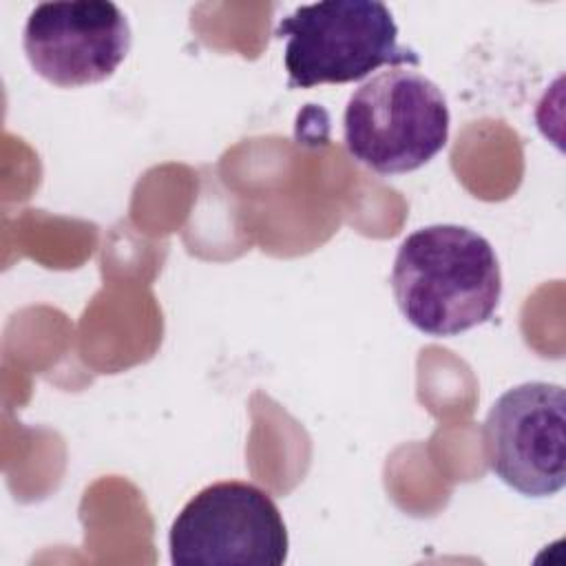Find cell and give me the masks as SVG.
<instances>
[{"mask_svg":"<svg viewBox=\"0 0 566 566\" xmlns=\"http://www.w3.org/2000/svg\"><path fill=\"white\" fill-rule=\"evenodd\" d=\"M566 394L531 380L506 389L489 409L482 444L489 469L526 497H548L566 482Z\"/></svg>","mask_w":566,"mask_h":566,"instance_id":"obj_5","label":"cell"},{"mask_svg":"<svg viewBox=\"0 0 566 566\" xmlns=\"http://www.w3.org/2000/svg\"><path fill=\"white\" fill-rule=\"evenodd\" d=\"M22 49L31 69L53 86L99 84L126 60L130 27L108 0L42 2L27 18Z\"/></svg>","mask_w":566,"mask_h":566,"instance_id":"obj_6","label":"cell"},{"mask_svg":"<svg viewBox=\"0 0 566 566\" xmlns=\"http://www.w3.org/2000/svg\"><path fill=\"white\" fill-rule=\"evenodd\" d=\"M285 38L287 88L347 84L380 66H418L413 49L398 44V27L378 0H325L301 4L276 31Z\"/></svg>","mask_w":566,"mask_h":566,"instance_id":"obj_2","label":"cell"},{"mask_svg":"<svg viewBox=\"0 0 566 566\" xmlns=\"http://www.w3.org/2000/svg\"><path fill=\"white\" fill-rule=\"evenodd\" d=\"M170 562L179 566H281L287 559V526L261 486L214 482L192 495L168 533Z\"/></svg>","mask_w":566,"mask_h":566,"instance_id":"obj_4","label":"cell"},{"mask_svg":"<svg viewBox=\"0 0 566 566\" xmlns=\"http://www.w3.org/2000/svg\"><path fill=\"white\" fill-rule=\"evenodd\" d=\"M389 281L407 323L429 336H458L486 323L502 298L493 245L458 223L424 226L405 237Z\"/></svg>","mask_w":566,"mask_h":566,"instance_id":"obj_1","label":"cell"},{"mask_svg":"<svg viewBox=\"0 0 566 566\" xmlns=\"http://www.w3.org/2000/svg\"><path fill=\"white\" fill-rule=\"evenodd\" d=\"M449 106L427 75L391 66L360 84L343 115L349 157L378 175H402L429 164L449 142Z\"/></svg>","mask_w":566,"mask_h":566,"instance_id":"obj_3","label":"cell"}]
</instances>
